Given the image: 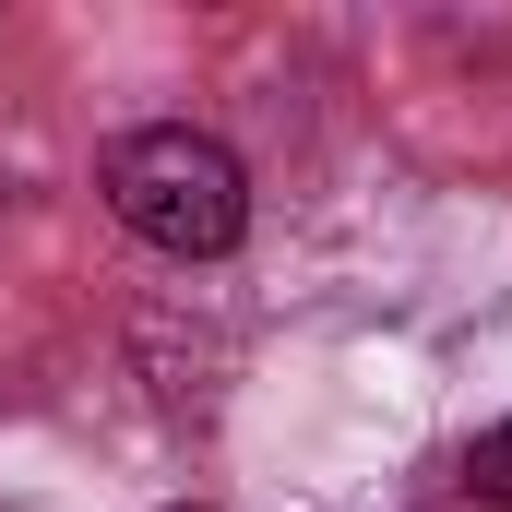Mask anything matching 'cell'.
I'll use <instances>...</instances> for the list:
<instances>
[{
  "label": "cell",
  "instance_id": "obj_1",
  "mask_svg": "<svg viewBox=\"0 0 512 512\" xmlns=\"http://www.w3.org/2000/svg\"><path fill=\"white\" fill-rule=\"evenodd\" d=\"M96 191H108V215H120L131 239L167 251V262H227L251 239V179H239V155H227L215 131H191V120L120 131Z\"/></svg>",
  "mask_w": 512,
  "mask_h": 512
},
{
  "label": "cell",
  "instance_id": "obj_2",
  "mask_svg": "<svg viewBox=\"0 0 512 512\" xmlns=\"http://www.w3.org/2000/svg\"><path fill=\"white\" fill-rule=\"evenodd\" d=\"M465 489H477V501H501V512H512V417H501V429H489V441H477V453H465Z\"/></svg>",
  "mask_w": 512,
  "mask_h": 512
}]
</instances>
